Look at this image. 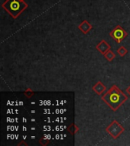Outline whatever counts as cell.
<instances>
[{
    "instance_id": "obj_6",
    "label": "cell",
    "mask_w": 130,
    "mask_h": 146,
    "mask_svg": "<svg viewBox=\"0 0 130 146\" xmlns=\"http://www.w3.org/2000/svg\"><path fill=\"white\" fill-rule=\"evenodd\" d=\"M78 28L84 34H87L91 29H92V25L88 21H83L79 25Z\"/></svg>"
},
{
    "instance_id": "obj_3",
    "label": "cell",
    "mask_w": 130,
    "mask_h": 146,
    "mask_svg": "<svg viewBox=\"0 0 130 146\" xmlns=\"http://www.w3.org/2000/svg\"><path fill=\"white\" fill-rule=\"evenodd\" d=\"M124 130H125L124 127L122 126V125L116 120L113 121L109 126H107L106 129L107 133L110 135L113 139H117L124 132Z\"/></svg>"
},
{
    "instance_id": "obj_13",
    "label": "cell",
    "mask_w": 130,
    "mask_h": 146,
    "mask_svg": "<svg viewBox=\"0 0 130 146\" xmlns=\"http://www.w3.org/2000/svg\"><path fill=\"white\" fill-rule=\"evenodd\" d=\"M27 145V144H26V143H21V144H19V145Z\"/></svg>"
},
{
    "instance_id": "obj_10",
    "label": "cell",
    "mask_w": 130,
    "mask_h": 146,
    "mask_svg": "<svg viewBox=\"0 0 130 146\" xmlns=\"http://www.w3.org/2000/svg\"><path fill=\"white\" fill-rule=\"evenodd\" d=\"M117 52H118V54L120 56H124L126 53H127V50H126V48L125 46H120V47L119 48L118 50H117Z\"/></svg>"
},
{
    "instance_id": "obj_1",
    "label": "cell",
    "mask_w": 130,
    "mask_h": 146,
    "mask_svg": "<svg viewBox=\"0 0 130 146\" xmlns=\"http://www.w3.org/2000/svg\"><path fill=\"white\" fill-rule=\"evenodd\" d=\"M101 99L113 111H116L126 101L128 98L118 87L113 85L109 91L102 96Z\"/></svg>"
},
{
    "instance_id": "obj_9",
    "label": "cell",
    "mask_w": 130,
    "mask_h": 146,
    "mask_svg": "<svg viewBox=\"0 0 130 146\" xmlns=\"http://www.w3.org/2000/svg\"><path fill=\"white\" fill-rule=\"evenodd\" d=\"M103 56H104L105 58H106V59H107V60L109 62L113 61V59L114 58H115V56H115V54H114L113 52H112L110 50H107V52H105L104 54H103Z\"/></svg>"
},
{
    "instance_id": "obj_4",
    "label": "cell",
    "mask_w": 130,
    "mask_h": 146,
    "mask_svg": "<svg viewBox=\"0 0 130 146\" xmlns=\"http://www.w3.org/2000/svg\"><path fill=\"white\" fill-rule=\"evenodd\" d=\"M109 35L113 37L114 40H116L117 43H120L121 41L123 40L127 36V32L123 29V27H120L119 25L116 26L110 33Z\"/></svg>"
},
{
    "instance_id": "obj_11",
    "label": "cell",
    "mask_w": 130,
    "mask_h": 146,
    "mask_svg": "<svg viewBox=\"0 0 130 146\" xmlns=\"http://www.w3.org/2000/svg\"><path fill=\"white\" fill-rule=\"evenodd\" d=\"M24 94H25V95L27 97V98H30L31 97H32L33 96V94H34V92L33 91H32L31 89H30V88H27L26 91L24 92Z\"/></svg>"
},
{
    "instance_id": "obj_2",
    "label": "cell",
    "mask_w": 130,
    "mask_h": 146,
    "mask_svg": "<svg viewBox=\"0 0 130 146\" xmlns=\"http://www.w3.org/2000/svg\"><path fill=\"white\" fill-rule=\"evenodd\" d=\"M2 7L15 19L27 8V5L23 0H7Z\"/></svg>"
},
{
    "instance_id": "obj_7",
    "label": "cell",
    "mask_w": 130,
    "mask_h": 146,
    "mask_svg": "<svg viewBox=\"0 0 130 146\" xmlns=\"http://www.w3.org/2000/svg\"><path fill=\"white\" fill-rule=\"evenodd\" d=\"M92 90H93L98 95H101L102 94H103V92L106 91V90H107V87L105 86L104 84H103L101 82H98L97 84L94 85L93 88H92Z\"/></svg>"
},
{
    "instance_id": "obj_12",
    "label": "cell",
    "mask_w": 130,
    "mask_h": 146,
    "mask_svg": "<svg viewBox=\"0 0 130 146\" xmlns=\"http://www.w3.org/2000/svg\"><path fill=\"white\" fill-rule=\"evenodd\" d=\"M126 92H127V93L129 94V95H130V85L129 87H128L127 88H126Z\"/></svg>"
},
{
    "instance_id": "obj_8",
    "label": "cell",
    "mask_w": 130,
    "mask_h": 146,
    "mask_svg": "<svg viewBox=\"0 0 130 146\" xmlns=\"http://www.w3.org/2000/svg\"><path fill=\"white\" fill-rule=\"evenodd\" d=\"M78 130H79V128L78 127L75 123H72L68 127V131L72 135H75L76 132H78Z\"/></svg>"
},
{
    "instance_id": "obj_5",
    "label": "cell",
    "mask_w": 130,
    "mask_h": 146,
    "mask_svg": "<svg viewBox=\"0 0 130 146\" xmlns=\"http://www.w3.org/2000/svg\"><path fill=\"white\" fill-rule=\"evenodd\" d=\"M110 48H111L110 45L108 44V43H107L106 40H103L100 41V43L96 46V49H97L99 52H101L102 54H104L107 50H110Z\"/></svg>"
}]
</instances>
